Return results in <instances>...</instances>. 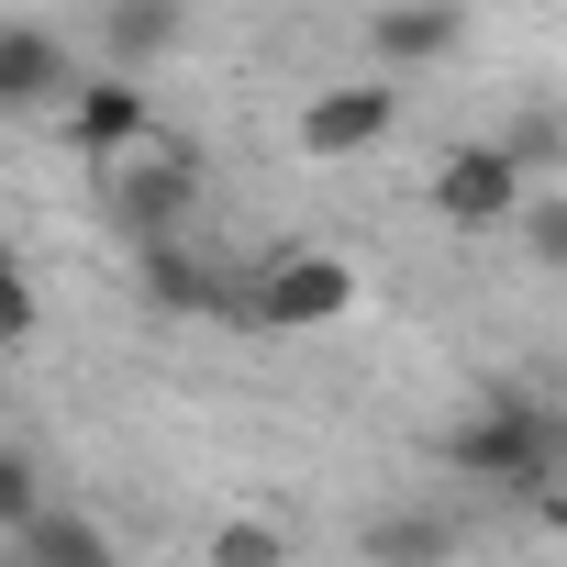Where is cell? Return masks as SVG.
Wrapping results in <instances>:
<instances>
[{
	"label": "cell",
	"instance_id": "52a82bcc",
	"mask_svg": "<svg viewBox=\"0 0 567 567\" xmlns=\"http://www.w3.org/2000/svg\"><path fill=\"white\" fill-rule=\"evenodd\" d=\"M390 134V90H323L301 112V156H368Z\"/></svg>",
	"mask_w": 567,
	"mask_h": 567
},
{
	"label": "cell",
	"instance_id": "6da1fadb",
	"mask_svg": "<svg viewBox=\"0 0 567 567\" xmlns=\"http://www.w3.org/2000/svg\"><path fill=\"white\" fill-rule=\"evenodd\" d=\"M445 467L456 478H489L512 501H534L556 467H567V412L545 401H478L467 423H445Z\"/></svg>",
	"mask_w": 567,
	"mask_h": 567
},
{
	"label": "cell",
	"instance_id": "3957f363",
	"mask_svg": "<svg viewBox=\"0 0 567 567\" xmlns=\"http://www.w3.org/2000/svg\"><path fill=\"white\" fill-rule=\"evenodd\" d=\"M434 212H445V223H512V212H534L523 156H512V145H456V156L434 167Z\"/></svg>",
	"mask_w": 567,
	"mask_h": 567
},
{
	"label": "cell",
	"instance_id": "9c48e42d",
	"mask_svg": "<svg viewBox=\"0 0 567 567\" xmlns=\"http://www.w3.org/2000/svg\"><path fill=\"white\" fill-rule=\"evenodd\" d=\"M12 556H23V567H123V556H112V534H101L90 512H68V501H56V512H34V523L12 534Z\"/></svg>",
	"mask_w": 567,
	"mask_h": 567
},
{
	"label": "cell",
	"instance_id": "30bf717a",
	"mask_svg": "<svg viewBox=\"0 0 567 567\" xmlns=\"http://www.w3.org/2000/svg\"><path fill=\"white\" fill-rule=\"evenodd\" d=\"M56 90H68V45H56L45 23H12V34H0V101L34 112V101H56Z\"/></svg>",
	"mask_w": 567,
	"mask_h": 567
},
{
	"label": "cell",
	"instance_id": "7c38bea8",
	"mask_svg": "<svg viewBox=\"0 0 567 567\" xmlns=\"http://www.w3.org/2000/svg\"><path fill=\"white\" fill-rule=\"evenodd\" d=\"M145 290H156L167 312H212V301H223V290H212V278H200V267H189V256L167 245V234L145 245Z\"/></svg>",
	"mask_w": 567,
	"mask_h": 567
},
{
	"label": "cell",
	"instance_id": "277c9868",
	"mask_svg": "<svg viewBox=\"0 0 567 567\" xmlns=\"http://www.w3.org/2000/svg\"><path fill=\"white\" fill-rule=\"evenodd\" d=\"M189 189H200V167H189L178 145H145V156H123V189H112V212H123V234H134V245H156V234L189 212Z\"/></svg>",
	"mask_w": 567,
	"mask_h": 567
},
{
	"label": "cell",
	"instance_id": "8fae6325",
	"mask_svg": "<svg viewBox=\"0 0 567 567\" xmlns=\"http://www.w3.org/2000/svg\"><path fill=\"white\" fill-rule=\"evenodd\" d=\"M357 545H368V567H445L456 556V523L445 512H379Z\"/></svg>",
	"mask_w": 567,
	"mask_h": 567
},
{
	"label": "cell",
	"instance_id": "8992f818",
	"mask_svg": "<svg viewBox=\"0 0 567 567\" xmlns=\"http://www.w3.org/2000/svg\"><path fill=\"white\" fill-rule=\"evenodd\" d=\"M68 123H79V145H90V156H112V167H123V156H145V101H134V79H112V68H101V79H79Z\"/></svg>",
	"mask_w": 567,
	"mask_h": 567
},
{
	"label": "cell",
	"instance_id": "9a60e30c",
	"mask_svg": "<svg viewBox=\"0 0 567 567\" xmlns=\"http://www.w3.org/2000/svg\"><path fill=\"white\" fill-rule=\"evenodd\" d=\"M523 223H534V256H545V267H567V200H534Z\"/></svg>",
	"mask_w": 567,
	"mask_h": 567
},
{
	"label": "cell",
	"instance_id": "5b68a950",
	"mask_svg": "<svg viewBox=\"0 0 567 567\" xmlns=\"http://www.w3.org/2000/svg\"><path fill=\"white\" fill-rule=\"evenodd\" d=\"M178 34H189V0H101V56H112V79L156 68Z\"/></svg>",
	"mask_w": 567,
	"mask_h": 567
},
{
	"label": "cell",
	"instance_id": "ba28073f",
	"mask_svg": "<svg viewBox=\"0 0 567 567\" xmlns=\"http://www.w3.org/2000/svg\"><path fill=\"white\" fill-rule=\"evenodd\" d=\"M456 34H467V23H456V0H390V12L368 23V56H390V68H434Z\"/></svg>",
	"mask_w": 567,
	"mask_h": 567
},
{
	"label": "cell",
	"instance_id": "4fadbf2b",
	"mask_svg": "<svg viewBox=\"0 0 567 567\" xmlns=\"http://www.w3.org/2000/svg\"><path fill=\"white\" fill-rule=\"evenodd\" d=\"M34 512H56V501H45V467H34V445H12V456H0V523L23 534Z\"/></svg>",
	"mask_w": 567,
	"mask_h": 567
},
{
	"label": "cell",
	"instance_id": "7a4b0ae2",
	"mask_svg": "<svg viewBox=\"0 0 567 567\" xmlns=\"http://www.w3.org/2000/svg\"><path fill=\"white\" fill-rule=\"evenodd\" d=\"M245 312H256L267 334L346 323V312H357V267H346V256H267V278L245 290Z\"/></svg>",
	"mask_w": 567,
	"mask_h": 567
},
{
	"label": "cell",
	"instance_id": "5bb4252c",
	"mask_svg": "<svg viewBox=\"0 0 567 567\" xmlns=\"http://www.w3.org/2000/svg\"><path fill=\"white\" fill-rule=\"evenodd\" d=\"M212 567H278V523H256V512L223 523V534H212Z\"/></svg>",
	"mask_w": 567,
	"mask_h": 567
},
{
	"label": "cell",
	"instance_id": "2e32d148",
	"mask_svg": "<svg viewBox=\"0 0 567 567\" xmlns=\"http://www.w3.org/2000/svg\"><path fill=\"white\" fill-rule=\"evenodd\" d=\"M0 334H34V278H23V267L0 278Z\"/></svg>",
	"mask_w": 567,
	"mask_h": 567
}]
</instances>
